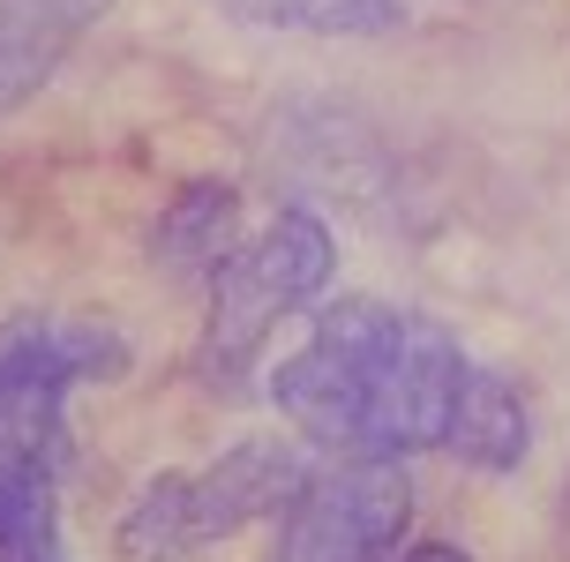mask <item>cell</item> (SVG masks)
<instances>
[{
  "label": "cell",
  "instance_id": "cell-1",
  "mask_svg": "<svg viewBox=\"0 0 570 562\" xmlns=\"http://www.w3.org/2000/svg\"><path fill=\"white\" fill-rule=\"evenodd\" d=\"M473 367L481 361L435 315L375 300V293H345L308 323L301 353L278 361L271 405L301 427V443L331 457L405 465L421 450L451 443Z\"/></svg>",
  "mask_w": 570,
  "mask_h": 562
},
{
  "label": "cell",
  "instance_id": "cell-2",
  "mask_svg": "<svg viewBox=\"0 0 570 562\" xmlns=\"http://www.w3.org/2000/svg\"><path fill=\"white\" fill-rule=\"evenodd\" d=\"M308 480H315V465L301 443L240 435L210 465H173V473L142 480L114 525V555L120 562H196L203 548H226L233 533H248L256 517H285Z\"/></svg>",
  "mask_w": 570,
  "mask_h": 562
},
{
  "label": "cell",
  "instance_id": "cell-3",
  "mask_svg": "<svg viewBox=\"0 0 570 562\" xmlns=\"http://www.w3.org/2000/svg\"><path fill=\"white\" fill-rule=\"evenodd\" d=\"M338 278V240L331 225L285 203L271 210V225H256L240 248L226 255V270L203 293V375L218 383H240L256 353L293 323L301 308H315Z\"/></svg>",
  "mask_w": 570,
  "mask_h": 562
},
{
  "label": "cell",
  "instance_id": "cell-4",
  "mask_svg": "<svg viewBox=\"0 0 570 562\" xmlns=\"http://www.w3.org/2000/svg\"><path fill=\"white\" fill-rule=\"evenodd\" d=\"M128 375V337L83 308H16L0 323V421L46 450H68V397Z\"/></svg>",
  "mask_w": 570,
  "mask_h": 562
},
{
  "label": "cell",
  "instance_id": "cell-5",
  "mask_svg": "<svg viewBox=\"0 0 570 562\" xmlns=\"http://www.w3.org/2000/svg\"><path fill=\"white\" fill-rule=\"evenodd\" d=\"M405 517H413V473L405 465L338 457L278 517L271 562H399Z\"/></svg>",
  "mask_w": 570,
  "mask_h": 562
},
{
  "label": "cell",
  "instance_id": "cell-6",
  "mask_svg": "<svg viewBox=\"0 0 570 562\" xmlns=\"http://www.w3.org/2000/svg\"><path fill=\"white\" fill-rule=\"evenodd\" d=\"M98 16L106 0H0V120L53 83Z\"/></svg>",
  "mask_w": 570,
  "mask_h": 562
},
{
  "label": "cell",
  "instance_id": "cell-7",
  "mask_svg": "<svg viewBox=\"0 0 570 562\" xmlns=\"http://www.w3.org/2000/svg\"><path fill=\"white\" fill-rule=\"evenodd\" d=\"M60 465L68 450H46L0 421V562L60 548Z\"/></svg>",
  "mask_w": 570,
  "mask_h": 562
},
{
  "label": "cell",
  "instance_id": "cell-8",
  "mask_svg": "<svg viewBox=\"0 0 570 562\" xmlns=\"http://www.w3.org/2000/svg\"><path fill=\"white\" fill-rule=\"evenodd\" d=\"M240 240H248L240 233V196H233L226 180H188L158 210V225H150V255L166 263L173 278H203V285L226 270V255Z\"/></svg>",
  "mask_w": 570,
  "mask_h": 562
},
{
  "label": "cell",
  "instance_id": "cell-9",
  "mask_svg": "<svg viewBox=\"0 0 570 562\" xmlns=\"http://www.w3.org/2000/svg\"><path fill=\"white\" fill-rule=\"evenodd\" d=\"M525 450H533V413H525L518 383L495 367H473L443 457H458L465 473H511V465H525Z\"/></svg>",
  "mask_w": 570,
  "mask_h": 562
},
{
  "label": "cell",
  "instance_id": "cell-10",
  "mask_svg": "<svg viewBox=\"0 0 570 562\" xmlns=\"http://www.w3.org/2000/svg\"><path fill=\"white\" fill-rule=\"evenodd\" d=\"M226 16L301 38H383L405 23V0H218Z\"/></svg>",
  "mask_w": 570,
  "mask_h": 562
},
{
  "label": "cell",
  "instance_id": "cell-11",
  "mask_svg": "<svg viewBox=\"0 0 570 562\" xmlns=\"http://www.w3.org/2000/svg\"><path fill=\"white\" fill-rule=\"evenodd\" d=\"M399 562H473V555H465L458 540H421V548H405Z\"/></svg>",
  "mask_w": 570,
  "mask_h": 562
},
{
  "label": "cell",
  "instance_id": "cell-12",
  "mask_svg": "<svg viewBox=\"0 0 570 562\" xmlns=\"http://www.w3.org/2000/svg\"><path fill=\"white\" fill-rule=\"evenodd\" d=\"M8 562H60V548H38V555H8Z\"/></svg>",
  "mask_w": 570,
  "mask_h": 562
},
{
  "label": "cell",
  "instance_id": "cell-13",
  "mask_svg": "<svg viewBox=\"0 0 570 562\" xmlns=\"http://www.w3.org/2000/svg\"><path fill=\"white\" fill-rule=\"evenodd\" d=\"M563 548H570V480H563Z\"/></svg>",
  "mask_w": 570,
  "mask_h": 562
}]
</instances>
